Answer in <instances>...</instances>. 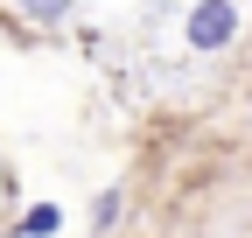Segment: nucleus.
I'll return each instance as SVG.
<instances>
[{"mask_svg": "<svg viewBox=\"0 0 252 238\" xmlns=\"http://www.w3.org/2000/svg\"><path fill=\"white\" fill-rule=\"evenodd\" d=\"M56 231H63L56 203H35V210H21V224H14V238H56Z\"/></svg>", "mask_w": 252, "mask_h": 238, "instance_id": "2", "label": "nucleus"}, {"mask_svg": "<svg viewBox=\"0 0 252 238\" xmlns=\"http://www.w3.org/2000/svg\"><path fill=\"white\" fill-rule=\"evenodd\" d=\"M119 210H126V189H105L98 203H91V231H112V224H119Z\"/></svg>", "mask_w": 252, "mask_h": 238, "instance_id": "3", "label": "nucleus"}, {"mask_svg": "<svg viewBox=\"0 0 252 238\" xmlns=\"http://www.w3.org/2000/svg\"><path fill=\"white\" fill-rule=\"evenodd\" d=\"M21 7H28V21H63L70 0H21Z\"/></svg>", "mask_w": 252, "mask_h": 238, "instance_id": "4", "label": "nucleus"}, {"mask_svg": "<svg viewBox=\"0 0 252 238\" xmlns=\"http://www.w3.org/2000/svg\"><path fill=\"white\" fill-rule=\"evenodd\" d=\"M231 35H238V0H196V7L182 14V42L196 56L231 49Z\"/></svg>", "mask_w": 252, "mask_h": 238, "instance_id": "1", "label": "nucleus"}]
</instances>
